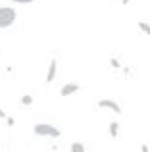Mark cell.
Listing matches in <instances>:
<instances>
[{"instance_id":"ba28073f","label":"cell","mask_w":150,"mask_h":152,"mask_svg":"<svg viewBox=\"0 0 150 152\" xmlns=\"http://www.w3.org/2000/svg\"><path fill=\"white\" fill-rule=\"evenodd\" d=\"M139 29L143 31L144 35H150V23H146V21H139Z\"/></svg>"},{"instance_id":"6da1fadb","label":"cell","mask_w":150,"mask_h":152,"mask_svg":"<svg viewBox=\"0 0 150 152\" xmlns=\"http://www.w3.org/2000/svg\"><path fill=\"white\" fill-rule=\"evenodd\" d=\"M17 19V12L12 6H0V29H8L12 27Z\"/></svg>"},{"instance_id":"9c48e42d","label":"cell","mask_w":150,"mask_h":152,"mask_svg":"<svg viewBox=\"0 0 150 152\" xmlns=\"http://www.w3.org/2000/svg\"><path fill=\"white\" fill-rule=\"evenodd\" d=\"M21 104H23V106H31V104H33V96H31V94H23V96H21Z\"/></svg>"},{"instance_id":"4fadbf2b","label":"cell","mask_w":150,"mask_h":152,"mask_svg":"<svg viewBox=\"0 0 150 152\" xmlns=\"http://www.w3.org/2000/svg\"><path fill=\"white\" fill-rule=\"evenodd\" d=\"M121 2H123V4H129V0H121Z\"/></svg>"},{"instance_id":"7a4b0ae2","label":"cell","mask_w":150,"mask_h":152,"mask_svg":"<svg viewBox=\"0 0 150 152\" xmlns=\"http://www.w3.org/2000/svg\"><path fill=\"white\" fill-rule=\"evenodd\" d=\"M35 135H39V137H52V139H58L60 137V129L54 125H50V123H37V125L33 127Z\"/></svg>"},{"instance_id":"277c9868","label":"cell","mask_w":150,"mask_h":152,"mask_svg":"<svg viewBox=\"0 0 150 152\" xmlns=\"http://www.w3.org/2000/svg\"><path fill=\"white\" fill-rule=\"evenodd\" d=\"M56 71H58V60L52 58L50 60V66H48V71H46V83H52L54 79H56Z\"/></svg>"},{"instance_id":"8992f818","label":"cell","mask_w":150,"mask_h":152,"mask_svg":"<svg viewBox=\"0 0 150 152\" xmlns=\"http://www.w3.org/2000/svg\"><path fill=\"white\" fill-rule=\"evenodd\" d=\"M110 135H112V139H117V137H119V123H117V121H112V123H110Z\"/></svg>"},{"instance_id":"8fae6325","label":"cell","mask_w":150,"mask_h":152,"mask_svg":"<svg viewBox=\"0 0 150 152\" xmlns=\"http://www.w3.org/2000/svg\"><path fill=\"white\" fill-rule=\"evenodd\" d=\"M6 118H8L6 112H4V110H2V106H0V119H6Z\"/></svg>"},{"instance_id":"7c38bea8","label":"cell","mask_w":150,"mask_h":152,"mask_svg":"<svg viewBox=\"0 0 150 152\" xmlns=\"http://www.w3.org/2000/svg\"><path fill=\"white\" fill-rule=\"evenodd\" d=\"M112 66H114V67H119V62H117V60L114 58V60H112Z\"/></svg>"},{"instance_id":"52a82bcc","label":"cell","mask_w":150,"mask_h":152,"mask_svg":"<svg viewBox=\"0 0 150 152\" xmlns=\"http://www.w3.org/2000/svg\"><path fill=\"white\" fill-rule=\"evenodd\" d=\"M71 152H87V148H85L83 142L75 141V142H71Z\"/></svg>"},{"instance_id":"5b68a950","label":"cell","mask_w":150,"mask_h":152,"mask_svg":"<svg viewBox=\"0 0 150 152\" xmlns=\"http://www.w3.org/2000/svg\"><path fill=\"white\" fill-rule=\"evenodd\" d=\"M79 89H81V87H79L77 83H66V85L60 89V94L62 96H71V94H75Z\"/></svg>"},{"instance_id":"3957f363","label":"cell","mask_w":150,"mask_h":152,"mask_svg":"<svg viewBox=\"0 0 150 152\" xmlns=\"http://www.w3.org/2000/svg\"><path fill=\"white\" fill-rule=\"evenodd\" d=\"M98 108H104V110H112L114 114H121V106L116 100H110V98H102L98 100Z\"/></svg>"},{"instance_id":"30bf717a","label":"cell","mask_w":150,"mask_h":152,"mask_svg":"<svg viewBox=\"0 0 150 152\" xmlns=\"http://www.w3.org/2000/svg\"><path fill=\"white\" fill-rule=\"evenodd\" d=\"M12 2H15V4H31V2H35V0H12Z\"/></svg>"}]
</instances>
